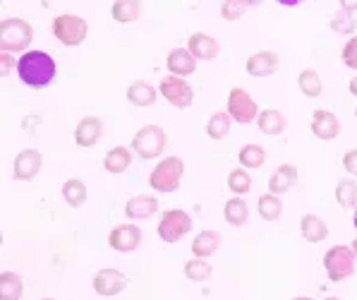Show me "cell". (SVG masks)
<instances>
[{
	"label": "cell",
	"instance_id": "6da1fadb",
	"mask_svg": "<svg viewBox=\"0 0 357 300\" xmlns=\"http://www.w3.org/2000/svg\"><path fill=\"white\" fill-rule=\"evenodd\" d=\"M17 75L31 89H46L58 75V65L46 51H24L17 60Z\"/></svg>",
	"mask_w": 357,
	"mask_h": 300
},
{
	"label": "cell",
	"instance_id": "7a4b0ae2",
	"mask_svg": "<svg viewBox=\"0 0 357 300\" xmlns=\"http://www.w3.org/2000/svg\"><path fill=\"white\" fill-rule=\"evenodd\" d=\"M34 41V27L22 17H5L0 22V51H26Z\"/></svg>",
	"mask_w": 357,
	"mask_h": 300
},
{
	"label": "cell",
	"instance_id": "3957f363",
	"mask_svg": "<svg viewBox=\"0 0 357 300\" xmlns=\"http://www.w3.org/2000/svg\"><path fill=\"white\" fill-rule=\"evenodd\" d=\"M185 176V161L180 156H166L153 166L151 176H149V185L151 190L161 195H170L180 188V180Z\"/></svg>",
	"mask_w": 357,
	"mask_h": 300
},
{
	"label": "cell",
	"instance_id": "277c9868",
	"mask_svg": "<svg viewBox=\"0 0 357 300\" xmlns=\"http://www.w3.org/2000/svg\"><path fill=\"white\" fill-rule=\"evenodd\" d=\"M166 144H168V140H166L163 128H158V125H144V128L135 133V137L130 142V149L135 151L139 159L151 161V159L163 156Z\"/></svg>",
	"mask_w": 357,
	"mask_h": 300
},
{
	"label": "cell",
	"instance_id": "5b68a950",
	"mask_svg": "<svg viewBox=\"0 0 357 300\" xmlns=\"http://www.w3.org/2000/svg\"><path fill=\"white\" fill-rule=\"evenodd\" d=\"M355 253L353 245H333V248L326 250L324 255V269H326V276L331 283H340L355 274Z\"/></svg>",
	"mask_w": 357,
	"mask_h": 300
},
{
	"label": "cell",
	"instance_id": "8992f818",
	"mask_svg": "<svg viewBox=\"0 0 357 300\" xmlns=\"http://www.w3.org/2000/svg\"><path fill=\"white\" fill-rule=\"evenodd\" d=\"M51 31L53 36L68 48H75V46H82L89 34V24H86L84 17H77V15H58L53 17L51 22Z\"/></svg>",
	"mask_w": 357,
	"mask_h": 300
},
{
	"label": "cell",
	"instance_id": "52a82bcc",
	"mask_svg": "<svg viewBox=\"0 0 357 300\" xmlns=\"http://www.w3.org/2000/svg\"><path fill=\"white\" fill-rule=\"evenodd\" d=\"M192 216L185 209H168L161 214L158 221V238L168 245H175L178 240H183L192 231Z\"/></svg>",
	"mask_w": 357,
	"mask_h": 300
},
{
	"label": "cell",
	"instance_id": "ba28073f",
	"mask_svg": "<svg viewBox=\"0 0 357 300\" xmlns=\"http://www.w3.org/2000/svg\"><path fill=\"white\" fill-rule=\"evenodd\" d=\"M226 108H228L230 118H233L235 123H240V125L255 123L257 116H259V106H257V101L247 94L243 87H233V89H230Z\"/></svg>",
	"mask_w": 357,
	"mask_h": 300
},
{
	"label": "cell",
	"instance_id": "9c48e42d",
	"mask_svg": "<svg viewBox=\"0 0 357 300\" xmlns=\"http://www.w3.org/2000/svg\"><path fill=\"white\" fill-rule=\"evenodd\" d=\"M158 91L173 108H190L192 101H195V89L185 82V77H178V75H168V77L161 80L158 84Z\"/></svg>",
	"mask_w": 357,
	"mask_h": 300
},
{
	"label": "cell",
	"instance_id": "30bf717a",
	"mask_svg": "<svg viewBox=\"0 0 357 300\" xmlns=\"http://www.w3.org/2000/svg\"><path fill=\"white\" fill-rule=\"evenodd\" d=\"M142 238H144V233L137 223H120L108 233V245L115 253H135L142 245Z\"/></svg>",
	"mask_w": 357,
	"mask_h": 300
},
{
	"label": "cell",
	"instance_id": "8fae6325",
	"mask_svg": "<svg viewBox=\"0 0 357 300\" xmlns=\"http://www.w3.org/2000/svg\"><path fill=\"white\" fill-rule=\"evenodd\" d=\"M130 279L123 274L120 269H98L94 276H91V288L103 298L118 296L128 288Z\"/></svg>",
	"mask_w": 357,
	"mask_h": 300
},
{
	"label": "cell",
	"instance_id": "7c38bea8",
	"mask_svg": "<svg viewBox=\"0 0 357 300\" xmlns=\"http://www.w3.org/2000/svg\"><path fill=\"white\" fill-rule=\"evenodd\" d=\"M43 168V154L38 149H22L13 161V176L20 183H29L34 180Z\"/></svg>",
	"mask_w": 357,
	"mask_h": 300
},
{
	"label": "cell",
	"instance_id": "4fadbf2b",
	"mask_svg": "<svg viewBox=\"0 0 357 300\" xmlns=\"http://www.w3.org/2000/svg\"><path fill=\"white\" fill-rule=\"evenodd\" d=\"M312 135L321 142H331L340 135V120L333 111H326V108H317L312 113V125H310Z\"/></svg>",
	"mask_w": 357,
	"mask_h": 300
},
{
	"label": "cell",
	"instance_id": "5bb4252c",
	"mask_svg": "<svg viewBox=\"0 0 357 300\" xmlns=\"http://www.w3.org/2000/svg\"><path fill=\"white\" fill-rule=\"evenodd\" d=\"M278 56L273 51H257L245 60V70L252 77H271L278 73Z\"/></svg>",
	"mask_w": 357,
	"mask_h": 300
},
{
	"label": "cell",
	"instance_id": "9a60e30c",
	"mask_svg": "<svg viewBox=\"0 0 357 300\" xmlns=\"http://www.w3.org/2000/svg\"><path fill=\"white\" fill-rule=\"evenodd\" d=\"M101 137H103V120L101 118L86 116V118H82L79 123H77V128H75L77 147H84V149H89V147H94Z\"/></svg>",
	"mask_w": 357,
	"mask_h": 300
},
{
	"label": "cell",
	"instance_id": "2e32d148",
	"mask_svg": "<svg viewBox=\"0 0 357 300\" xmlns=\"http://www.w3.org/2000/svg\"><path fill=\"white\" fill-rule=\"evenodd\" d=\"M166 68L170 75L190 77V75L197 73V58L190 53V48H173L166 56Z\"/></svg>",
	"mask_w": 357,
	"mask_h": 300
},
{
	"label": "cell",
	"instance_id": "e0dca14e",
	"mask_svg": "<svg viewBox=\"0 0 357 300\" xmlns=\"http://www.w3.org/2000/svg\"><path fill=\"white\" fill-rule=\"evenodd\" d=\"M156 211H158L156 195H135V197H130L128 204H125V216H128L130 221L149 219Z\"/></svg>",
	"mask_w": 357,
	"mask_h": 300
},
{
	"label": "cell",
	"instance_id": "ac0fdd59",
	"mask_svg": "<svg viewBox=\"0 0 357 300\" xmlns=\"http://www.w3.org/2000/svg\"><path fill=\"white\" fill-rule=\"evenodd\" d=\"M188 48L197 60H216L218 53H221V43H218V39L204 34V31L192 34L188 39Z\"/></svg>",
	"mask_w": 357,
	"mask_h": 300
},
{
	"label": "cell",
	"instance_id": "d6986e66",
	"mask_svg": "<svg viewBox=\"0 0 357 300\" xmlns=\"http://www.w3.org/2000/svg\"><path fill=\"white\" fill-rule=\"evenodd\" d=\"M298 168L293 166V163H283V166H278L276 171L271 173V178H268V190L276 195H285L290 193V190L298 185Z\"/></svg>",
	"mask_w": 357,
	"mask_h": 300
},
{
	"label": "cell",
	"instance_id": "ffe728a7",
	"mask_svg": "<svg viewBox=\"0 0 357 300\" xmlns=\"http://www.w3.org/2000/svg\"><path fill=\"white\" fill-rule=\"evenodd\" d=\"M257 128H259L261 135H266V137H278V135L285 133V128H288V120L281 111H276V108H266V111H259V116H257Z\"/></svg>",
	"mask_w": 357,
	"mask_h": 300
},
{
	"label": "cell",
	"instance_id": "44dd1931",
	"mask_svg": "<svg viewBox=\"0 0 357 300\" xmlns=\"http://www.w3.org/2000/svg\"><path fill=\"white\" fill-rule=\"evenodd\" d=\"M300 236L307 240V243H321V240L328 238V226L321 216L317 214H302L300 219Z\"/></svg>",
	"mask_w": 357,
	"mask_h": 300
},
{
	"label": "cell",
	"instance_id": "7402d4cb",
	"mask_svg": "<svg viewBox=\"0 0 357 300\" xmlns=\"http://www.w3.org/2000/svg\"><path fill=\"white\" fill-rule=\"evenodd\" d=\"M144 13V3L142 0H115L111 5V17L118 22V24H130V22H137Z\"/></svg>",
	"mask_w": 357,
	"mask_h": 300
},
{
	"label": "cell",
	"instance_id": "603a6c76",
	"mask_svg": "<svg viewBox=\"0 0 357 300\" xmlns=\"http://www.w3.org/2000/svg\"><path fill=\"white\" fill-rule=\"evenodd\" d=\"M156 99H158V91L153 89L149 82L137 80V82H132V84L128 87V101L132 103V106L149 108V106L156 103Z\"/></svg>",
	"mask_w": 357,
	"mask_h": 300
},
{
	"label": "cell",
	"instance_id": "cb8c5ba5",
	"mask_svg": "<svg viewBox=\"0 0 357 300\" xmlns=\"http://www.w3.org/2000/svg\"><path fill=\"white\" fill-rule=\"evenodd\" d=\"M132 166V149L128 147H113V149L106 151L103 156V168H106L111 176H120Z\"/></svg>",
	"mask_w": 357,
	"mask_h": 300
},
{
	"label": "cell",
	"instance_id": "d4e9b609",
	"mask_svg": "<svg viewBox=\"0 0 357 300\" xmlns=\"http://www.w3.org/2000/svg\"><path fill=\"white\" fill-rule=\"evenodd\" d=\"M221 233L218 231H202L192 240V255L195 257H211L218 248H221Z\"/></svg>",
	"mask_w": 357,
	"mask_h": 300
},
{
	"label": "cell",
	"instance_id": "484cf974",
	"mask_svg": "<svg viewBox=\"0 0 357 300\" xmlns=\"http://www.w3.org/2000/svg\"><path fill=\"white\" fill-rule=\"evenodd\" d=\"M257 211H259V216L264 221H278L283 214V202H281V195L276 193H264L259 200H257Z\"/></svg>",
	"mask_w": 357,
	"mask_h": 300
},
{
	"label": "cell",
	"instance_id": "4316f807",
	"mask_svg": "<svg viewBox=\"0 0 357 300\" xmlns=\"http://www.w3.org/2000/svg\"><path fill=\"white\" fill-rule=\"evenodd\" d=\"M223 216H226V221L230 226H235V228L245 226L247 219H250V207H247V202L243 200V195H235V197H230L226 202Z\"/></svg>",
	"mask_w": 357,
	"mask_h": 300
},
{
	"label": "cell",
	"instance_id": "83f0119b",
	"mask_svg": "<svg viewBox=\"0 0 357 300\" xmlns=\"http://www.w3.org/2000/svg\"><path fill=\"white\" fill-rule=\"evenodd\" d=\"M86 197H89V193H86L84 180L68 178L63 183V200L68 202V207H73V209H79V207L86 204Z\"/></svg>",
	"mask_w": 357,
	"mask_h": 300
},
{
	"label": "cell",
	"instance_id": "f1b7e54d",
	"mask_svg": "<svg viewBox=\"0 0 357 300\" xmlns=\"http://www.w3.org/2000/svg\"><path fill=\"white\" fill-rule=\"evenodd\" d=\"M298 87L307 99H319V96L324 94V82L319 77V73L312 70V68L302 70V73L298 75Z\"/></svg>",
	"mask_w": 357,
	"mask_h": 300
},
{
	"label": "cell",
	"instance_id": "f546056e",
	"mask_svg": "<svg viewBox=\"0 0 357 300\" xmlns=\"http://www.w3.org/2000/svg\"><path fill=\"white\" fill-rule=\"evenodd\" d=\"M24 296V279L15 271L0 274V298L3 300H20Z\"/></svg>",
	"mask_w": 357,
	"mask_h": 300
},
{
	"label": "cell",
	"instance_id": "4dcf8cb0",
	"mask_svg": "<svg viewBox=\"0 0 357 300\" xmlns=\"http://www.w3.org/2000/svg\"><path fill=\"white\" fill-rule=\"evenodd\" d=\"M230 123H233V118H230L228 111H221V113H213L211 118L206 120V135L211 140H226L230 135Z\"/></svg>",
	"mask_w": 357,
	"mask_h": 300
},
{
	"label": "cell",
	"instance_id": "1f68e13d",
	"mask_svg": "<svg viewBox=\"0 0 357 300\" xmlns=\"http://www.w3.org/2000/svg\"><path fill=\"white\" fill-rule=\"evenodd\" d=\"M185 276H188L190 281H195V283H204L208 281L213 276V267L208 264L206 257H195V260H190V262H185Z\"/></svg>",
	"mask_w": 357,
	"mask_h": 300
},
{
	"label": "cell",
	"instance_id": "d6a6232c",
	"mask_svg": "<svg viewBox=\"0 0 357 300\" xmlns=\"http://www.w3.org/2000/svg\"><path fill=\"white\" fill-rule=\"evenodd\" d=\"M240 166H245L247 171H255V168H261L266 163V151L259 144H245L238 154Z\"/></svg>",
	"mask_w": 357,
	"mask_h": 300
},
{
	"label": "cell",
	"instance_id": "836d02e7",
	"mask_svg": "<svg viewBox=\"0 0 357 300\" xmlns=\"http://www.w3.org/2000/svg\"><path fill=\"white\" fill-rule=\"evenodd\" d=\"M336 202L343 209H353L357 207V183L355 178H340L336 185Z\"/></svg>",
	"mask_w": 357,
	"mask_h": 300
},
{
	"label": "cell",
	"instance_id": "e575fe53",
	"mask_svg": "<svg viewBox=\"0 0 357 300\" xmlns=\"http://www.w3.org/2000/svg\"><path fill=\"white\" fill-rule=\"evenodd\" d=\"M228 188L233 195H247L252 190V176L245 166L235 168V171L228 173Z\"/></svg>",
	"mask_w": 357,
	"mask_h": 300
},
{
	"label": "cell",
	"instance_id": "d590c367",
	"mask_svg": "<svg viewBox=\"0 0 357 300\" xmlns=\"http://www.w3.org/2000/svg\"><path fill=\"white\" fill-rule=\"evenodd\" d=\"M331 29L336 31V34H355L357 29V22L353 17V13H345V10H338L336 15L331 17Z\"/></svg>",
	"mask_w": 357,
	"mask_h": 300
},
{
	"label": "cell",
	"instance_id": "8d00e7d4",
	"mask_svg": "<svg viewBox=\"0 0 357 300\" xmlns=\"http://www.w3.org/2000/svg\"><path fill=\"white\" fill-rule=\"evenodd\" d=\"M247 8H250V5H247L245 0H221V17L226 22H238V20H243Z\"/></svg>",
	"mask_w": 357,
	"mask_h": 300
},
{
	"label": "cell",
	"instance_id": "74e56055",
	"mask_svg": "<svg viewBox=\"0 0 357 300\" xmlns=\"http://www.w3.org/2000/svg\"><path fill=\"white\" fill-rule=\"evenodd\" d=\"M340 60H343L350 70H357V36H353V39L343 46V51H340Z\"/></svg>",
	"mask_w": 357,
	"mask_h": 300
},
{
	"label": "cell",
	"instance_id": "f35d334b",
	"mask_svg": "<svg viewBox=\"0 0 357 300\" xmlns=\"http://www.w3.org/2000/svg\"><path fill=\"white\" fill-rule=\"evenodd\" d=\"M13 70H17V60L10 51H0V77H8Z\"/></svg>",
	"mask_w": 357,
	"mask_h": 300
},
{
	"label": "cell",
	"instance_id": "ab89813d",
	"mask_svg": "<svg viewBox=\"0 0 357 300\" xmlns=\"http://www.w3.org/2000/svg\"><path fill=\"white\" fill-rule=\"evenodd\" d=\"M343 168H345L348 176L357 178V149H350L343 154Z\"/></svg>",
	"mask_w": 357,
	"mask_h": 300
},
{
	"label": "cell",
	"instance_id": "60d3db41",
	"mask_svg": "<svg viewBox=\"0 0 357 300\" xmlns=\"http://www.w3.org/2000/svg\"><path fill=\"white\" fill-rule=\"evenodd\" d=\"M340 3V10H345V13H355L357 10V0H338Z\"/></svg>",
	"mask_w": 357,
	"mask_h": 300
},
{
	"label": "cell",
	"instance_id": "b9f144b4",
	"mask_svg": "<svg viewBox=\"0 0 357 300\" xmlns=\"http://www.w3.org/2000/svg\"><path fill=\"white\" fill-rule=\"evenodd\" d=\"M348 91H350V94H353L355 99H357V75H355L353 80H350V84H348Z\"/></svg>",
	"mask_w": 357,
	"mask_h": 300
},
{
	"label": "cell",
	"instance_id": "7bdbcfd3",
	"mask_svg": "<svg viewBox=\"0 0 357 300\" xmlns=\"http://www.w3.org/2000/svg\"><path fill=\"white\" fill-rule=\"evenodd\" d=\"M276 3H281V5H285V8H295V5H300L302 0H276Z\"/></svg>",
	"mask_w": 357,
	"mask_h": 300
},
{
	"label": "cell",
	"instance_id": "ee69618b",
	"mask_svg": "<svg viewBox=\"0 0 357 300\" xmlns=\"http://www.w3.org/2000/svg\"><path fill=\"white\" fill-rule=\"evenodd\" d=\"M245 3H247V5H250V8H257V5H261V3H264V0H245Z\"/></svg>",
	"mask_w": 357,
	"mask_h": 300
},
{
	"label": "cell",
	"instance_id": "f6af8a7d",
	"mask_svg": "<svg viewBox=\"0 0 357 300\" xmlns=\"http://www.w3.org/2000/svg\"><path fill=\"white\" fill-rule=\"evenodd\" d=\"M353 253H355V260H357V238L353 240Z\"/></svg>",
	"mask_w": 357,
	"mask_h": 300
},
{
	"label": "cell",
	"instance_id": "bcb514c9",
	"mask_svg": "<svg viewBox=\"0 0 357 300\" xmlns=\"http://www.w3.org/2000/svg\"><path fill=\"white\" fill-rule=\"evenodd\" d=\"M353 226H355V231H357V207H355V216H353Z\"/></svg>",
	"mask_w": 357,
	"mask_h": 300
},
{
	"label": "cell",
	"instance_id": "7dc6e473",
	"mask_svg": "<svg viewBox=\"0 0 357 300\" xmlns=\"http://www.w3.org/2000/svg\"><path fill=\"white\" fill-rule=\"evenodd\" d=\"M355 118H357V108H355Z\"/></svg>",
	"mask_w": 357,
	"mask_h": 300
}]
</instances>
